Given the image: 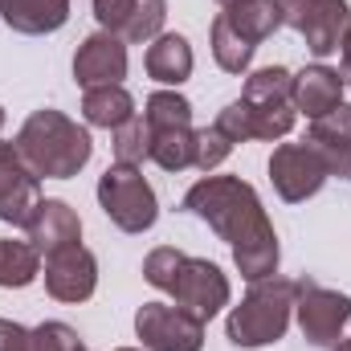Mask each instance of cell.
Listing matches in <instances>:
<instances>
[{"instance_id": "22", "label": "cell", "mask_w": 351, "mask_h": 351, "mask_svg": "<svg viewBox=\"0 0 351 351\" xmlns=\"http://www.w3.org/2000/svg\"><path fill=\"white\" fill-rule=\"evenodd\" d=\"M41 274V254L33 241H0V290H25Z\"/></svg>"}, {"instance_id": "11", "label": "cell", "mask_w": 351, "mask_h": 351, "mask_svg": "<svg viewBox=\"0 0 351 351\" xmlns=\"http://www.w3.org/2000/svg\"><path fill=\"white\" fill-rule=\"evenodd\" d=\"M269 180L286 204H302L327 184V168L311 152V143H282L269 156Z\"/></svg>"}, {"instance_id": "34", "label": "cell", "mask_w": 351, "mask_h": 351, "mask_svg": "<svg viewBox=\"0 0 351 351\" xmlns=\"http://www.w3.org/2000/svg\"><path fill=\"white\" fill-rule=\"evenodd\" d=\"M0 127H4V106H0Z\"/></svg>"}, {"instance_id": "14", "label": "cell", "mask_w": 351, "mask_h": 351, "mask_svg": "<svg viewBox=\"0 0 351 351\" xmlns=\"http://www.w3.org/2000/svg\"><path fill=\"white\" fill-rule=\"evenodd\" d=\"M45 290L58 302H86L98 290V262L86 245H70L45 258Z\"/></svg>"}, {"instance_id": "4", "label": "cell", "mask_w": 351, "mask_h": 351, "mask_svg": "<svg viewBox=\"0 0 351 351\" xmlns=\"http://www.w3.org/2000/svg\"><path fill=\"white\" fill-rule=\"evenodd\" d=\"M98 204L123 233H147L160 217L156 188L131 164H110L98 176Z\"/></svg>"}, {"instance_id": "27", "label": "cell", "mask_w": 351, "mask_h": 351, "mask_svg": "<svg viewBox=\"0 0 351 351\" xmlns=\"http://www.w3.org/2000/svg\"><path fill=\"white\" fill-rule=\"evenodd\" d=\"M233 147H237V143H233L221 127H200V131H196V164H192V168L213 172V168H221V164L229 160Z\"/></svg>"}, {"instance_id": "18", "label": "cell", "mask_w": 351, "mask_h": 351, "mask_svg": "<svg viewBox=\"0 0 351 351\" xmlns=\"http://www.w3.org/2000/svg\"><path fill=\"white\" fill-rule=\"evenodd\" d=\"M0 21L25 37L58 33L70 21V0H0Z\"/></svg>"}, {"instance_id": "10", "label": "cell", "mask_w": 351, "mask_h": 351, "mask_svg": "<svg viewBox=\"0 0 351 351\" xmlns=\"http://www.w3.org/2000/svg\"><path fill=\"white\" fill-rule=\"evenodd\" d=\"M41 200V176L21 160L16 143H0V221L12 229H29Z\"/></svg>"}, {"instance_id": "15", "label": "cell", "mask_w": 351, "mask_h": 351, "mask_svg": "<svg viewBox=\"0 0 351 351\" xmlns=\"http://www.w3.org/2000/svg\"><path fill=\"white\" fill-rule=\"evenodd\" d=\"M302 143H311V152L323 160L327 176L351 180V106L348 102H339L331 114L315 119Z\"/></svg>"}, {"instance_id": "8", "label": "cell", "mask_w": 351, "mask_h": 351, "mask_svg": "<svg viewBox=\"0 0 351 351\" xmlns=\"http://www.w3.org/2000/svg\"><path fill=\"white\" fill-rule=\"evenodd\" d=\"M135 335L147 351H200L204 323L176 302H143L135 315Z\"/></svg>"}, {"instance_id": "19", "label": "cell", "mask_w": 351, "mask_h": 351, "mask_svg": "<svg viewBox=\"0 0 351 351\" xmlns=\"http://www.w3.org/2000/svg\"><path fill=\"white\" fill-rule=\"evenodd\" d=\"M221 16H225L229 29L241 33L250 45L269 41V37L286 25V16H282V0H237V4H229Z\"/></svg>"}, {"instance_id": "9", "label": "cell", "mask_w": 351, "mask_h": 351, "mask_svg": "<svg viewBox=\"0 0 351 351\" xmlns=\"http://www.w3.org/2000/svg\"><path fill=\"white\" fill-rule=\"evenodd\" d=\"M176 298V306H184L188 315H196L200 323H208L213 315H221L229 306V278L221 274V265L208 258H188L176 269V282L168 290Z\"/></svg>"}, {"instance_id": "31", "label": "cell", "mask_w": 351, "mask_h": 351, "mask_svg": "<svg viewBox=\"0 0 351 351\" xmlns=\"http://www.w3.org/2000/svg\"><path fill=\"white\" fill-rule=\"evenodd\" d=\"M339 53H343V78L351 82V25H348V33H343V41H339Z\"/></svg>"}, {"instance_id": "12", "label": "cell", "mask_w": 351, "mask_h": 351, "mask_svg": "<svg viewBox=\"0 0 351 351\" xmlns=\"http://www.w3.org/2000/svg\"><path fill=\"white\" fill-rule=\"evenodd\" d=\"M94 16L123 41H156L168 21V0H94Z\"/></svg>"}, {"instance_id": "13", "label": "cell", "mask_w": 351, "mask_h": 351, "mask_svg": "<svg viewBox=\"0 0 351 351\" xmlns=\"http://www.w3.org/2000/svg\"><path fill=\"white\" fill-rule=\"evenodd\" d=\"M123 78H127V45H123V37H114L106 29L90 33L78 45V53H74V82L82 90H94V86H123Z\"/></svg>"}, {"instance_id": "32", "label": "cell", "mask_w": 351, "mask_h": 351, "mask_svg": "<svg viewBox=\"0 0 351 351\" xmlns=\"http://www.w3.org/2000/svg\"><path fill=\"white\" fill-rule=\"evenodd\" d=\"M335 351H351V339H343V343H339V348H335Z\"/></svg>"}, {"instance_id": "17", "label": "cell", "mask_w": 351, "mask_h": 351, "mask_svg": "<svg viewBox=\"0 0 351 351\" xmlns=\"http://www.w3.org/2000/svg\"><path fill=\"white\" fill-rule=\"evenodd\" d=\"M343 86H348V78L339 70H331V66H306V70L294 74V110L315 123V119L331 114L343 102Z\"/></svg>"}, {"instance_id": "33", "label": "cell", "mask_w": 351, "mask_h": 351, "mask_svg": "<svg viewBox=\"0 0 351 351\" xmlns=\"http://www.w3.org/2000/svg\"><path fill=\"white\" fill-rule=\"evenodd\" d=\"M217 4H225V8H229V4H237V0H217Z\"/></svg>"}, {"instance_id": "7", "label": "cell", "mask_w": 351, "mask_h": 351, "mask_svg": "<svg viewBox=\"0 0 351 351\" xmlns=\"http://www.w3.org/2000/svg\"><path fill=\"white\" fill-rule=\"evenodd\" d=\"M298 327L306 335V343L315 348H339L343 343V327L351 323V298L339 290L315 286L311 278L298 282V302H294Z\"/></svg>"}, {"instance_id": "2", "label": "cell", "mask_w": 351, "mask_h": 351, "mask_svg": "<svg viewBox=\"0 0 351 351\" xmlns=\"http://www.w3.org/2000/svg\"><path fill=\"white\" fill-rule=\"evenodd\" d=\"M16 152L21 160L45 180H70L90 164L94 143L90 131L78 127L74 119H66L53 106H41L25 119V127L16 131Z\"/></svg>"}, {"instance_id": "21", "label": "cell", "mask_w": 351, "mask_h": 351, "mask_svg": "<svg viewBox=\"0 0 351 351\" xmlns=\"http://www.w3.org/2000/svg\"><path fill=\"white\" fill-rule=\"evenodd\" d=\"M82 114H86L90 127H106V131H119L123 123L135 119V98L123 86H94L82 94Z\"/></svg>"}, {"instance_id": "20", "label": "cell", "mask_w": 351, "mask_h": 351, "mask_svg": "<svg viewBox=\"0 0 351 351\" xmlns=\"http://www.w3.org/2000/svg\"><path fill=\"white\" fill-rule=\"evenodd\" d=\"M143 66H147V74H152L156 82H164V86L188 82V78H192V45H188V37H180V33H160V37L147 45Z\"/></svg>"}, {"instance_id": "24", "label": "cell", "mask_w": 351, "mask_h": 351, "mask_svg": "<svg viewBox=\"0 0 351 351\" xmlns=\"http://www.w3.org/2000/svg\"><path fill=\"white\" fill-rule=\"evenodd\" d=\"M254 49H258V45H250L241 33H233L225 16L213 21V58H217V66H221L225 74H245L250 62H254Z\"/></svg>"}, {"instance_id": "23", "label": "cell", "mask_w": 351, "mask_h": 351, "mask_svg": "<svg viewBox=\"0 0 351 351\" xmlns=\"http://www.w3.org/2000/svg\"><path fill=\"white\" fill-rule=\"evenodd\" d=\"M164 172H184L196 164V131L192 127H168V131H152V156Z\"/></svg>"}, {"instance_id": "3", "label": "cell", "mask_w": 351, "mask_h": 351, "mask_svg": "<svg viewBox=\"0 0 351 351\" xmlns=\"http://www.w3.org/2000/svg\"><path fill=\"white\" fill-rule=\"evenodd\" d=\"M294 302H298V282L278 278V274L254 282L250 294L229 311V323H225L229 343H237V348H265V343H278V339L286 335V327H290Z\"/></svg>"}, {"instance_id": "5", "label": "cell", "mask_w": 351, "mask_h": 351, "mask_svg": "<svg viewBox=\"0 0 351 351\" xmlns=\"http://www.w3.org/2000/svg\"><path fill=\"white\" fill-rule=\"evenodd\" d=\"M245 110H250V127L254 139H282L294 131V74L286 66H265L245 78V94H241Z\"/></svg>"}, {"instance_id": "28", "label": "cell", "mask_w": 351, "mask_h": 351, "mask_svg": "<svg viewBox=\"0 0 351 351\" xmlns=\"http://www.w3.org/2000/svg\"><path fill=\"white\" fill-rule=\"evenodd\" d=\"M33 335V351H86V343L78 339V331L70 323H41L29 331Z\"/></svg>"}, {"instance_id": "30", "label": "cell", "mask_w": 351, "mask_h": 351, "mask_svg": "<svg viewBox=\"0 0 351 351\" xmlns=\"http://www.w3.org/2000/svg\"><path fill=\"white\" fill-rule=\"evenodd\" d=\"M0 351H33V335L21 323L0 319Z\"/></svg>"}, {"instance_id": "26", "label": "cell", "mask_w": 351, "mask_h": 351, "mask_svg": "<svg viewBox=\"0 0 351 351\" xmlns=\"http://www.w3.org/2000/svg\"><path fill=\"white\" fill-rule=\"evenodd\" d=\"M147 156H152V127H147V119L135 114L131 123H123V127L114 131V164L139 168Z\"/></svg>"}, {"instance_id": "25", "label": "cell", "mask_w": 351, "mask_h": 351, "mask_svg": "<svg viewBox=\"0 0 351 351\" xmlns=\"http://www.w3.org/2000/svg\"><path fill=\"white\" fill-rule=\"evenodd\" d=\"M152 131H168V127H192V102L176 90H156L147 94V110H143Z\"/></svg>"}, {"instance_id": "16", "label": "cell", "mask_w": 351, "mask_h": 351, "mask_svg": "<svg viewBox=\"0 0 351 351\" xmlns=\"http://www.w3.org/2000/svg\"><path fill=\"white\" fill-rule=\"evenodd\" d=\"M29 241L37 245V254H62L70 245L82 241V221L66 200H41L33 221H29Z\"/></svg>"}, {"instance_id": "29", "label": "cell", "mask_w": 351, "mask_h": 351, "mask_svg": "<svg viewBox=\"0 0 351 351\" xmlns=\"http://www.w3.org/2000/svg\"><path fill=\"white\" fill-rule=\"evenodd\" d=\"M213 127H221L233 143H245V139H254V127H250V110H245V102L237 98V102H229L221 114H217V123Z\"/></svg>"}, {"instance_id": "1", "label": "cell", "mask_w": 351, "mask_h": 351, "mask_svg": "<svg viewBox=\"0 0 351 351\" xmlns=\"http://www.w3.org/2000/svg\"><path fill=\"white\" fill-rule=\"evenodd\" d=\"M184 208L200 217L221 241H229L233 265L245 282H262L278 274V233L262 208V196L241 176H204L188 188Z\"/></svg>"}, {"instance_id": "6", "label": "cell", "mask_w": 351, "mask_h": 351, "mask_svg": "<svg viewBox=\"0 0 351 351\" xmlns=\"http://www.w3.org/2000/svg\"><path fill=\"white\" fill-rule=\"evenodd\" d=\"M286 25L306 41L315 58H327L339 49L343 33L351 25V4L348 0H282Z\"/></svg>"}, {"instance_id": "35", "label": "cell", "mask_w": 351, "mask_h": 351, "mask_svg": "<svg viewBox=\"0 0 351 351\" xmlns=\"http://www.w3.org/2000/svg\"><path fill=\"white\" fill-rule=\"evenodd\" d=\"M119 351H135V348H119Z\"/></svg>"}]
</instances>
